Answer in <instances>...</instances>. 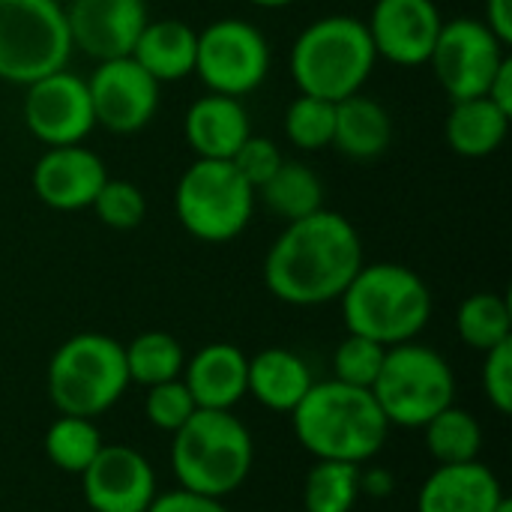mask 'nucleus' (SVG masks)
Masks as SVG:
<instances>
[{
  "mask_svg": "<svg viewBox=\"0 0 512 512\" xmlns=\"http://www.w3.org/2000/svg\"><path fill=\"white\" fill-rule=\"evenodd\" d=\"M366 264L357 228L333 210L294 219L264 255L267 291L300 309L333 303Z\"/></svg>",
  "mask_w": 512,
  "mask_h": 512,
  "instance_id": "f257e3e1",
  "label": "nucleus"
},
{
  "mask_svg": "<svg viewBox=\"0 0 512 512\" xmlns=\"http://www.w3.org/2000/svg\"><path fill=\"white\" fill-rule=\"evenodd\" d=\"M291 423L306 453L351 465L372 462L384 450L393 429L372 390L351 387L336 378L321 384L315 381L303 402L291 411Z\"/></svg>",
  "mask_w": 512,
  "mask_h": 512,
  "instance_id": "f03ea898",
  "label": "nucleus"
},
{
  "mask_svg": "<svg viewBox=\"0 0 512 512\" xmlns=\"http://www.w3.org/2000/svg\"><path fill=\"white\" fill-rule=\"evenodd\" d=\"M348 333L384 348L414 342L432 318V291L405 264H363L339 297Z\"/></svg>",
  "mask_w": 512,
  "mask_h": 512,
  "instance_id": "7ed1b4c3",
  "label": "nucleus"
},
{
  "mask_svg": "<svg viewBox=\"0 0 512 512\" xmlns=\"http://www.w3.org/2000/svg\"><path fill=\"white\" fill-rule=\"evenodd\" d=\"M378 63L366 21L354 15H324L300 30L288 69L300 93L342 102L363 93Z\"/></svg>",
  "mask_w": 512,
  "mask_h": 512,
  "instance_id": "20e7f679",
  "label": "nucleus"
},
{
  "mask_svg": "<svg viewBox=\"0 0 512 512\" xmlns=\"http://www.w3.org/2000/svg\"><path fill=\"white\" fill-rule=\"evenodd\" d=\"M252 432L234 411H195L171 441V471L177 486L225 501L252 474Z\"/></svg>",
  "mask_w": 512,
  "mask_h": 512,
  "instance_id": "39448f33",
  "label": "nucleus"
},
{
  "mask_svg": "<svg viewBox=\"0 0 512 512\" xmlns=\"http://www.w3.org/2000/svg\"><path fill=\"white\" fill-rule=\"evenodd\" d=\"M45 384L57 414L96 420L129 390L123 345L105 333H78L51 354Z\"/></svg>",
  "mask_w": 512,
  "mask_h": 512,
  "instance_id": "423d86ee",
  "label": "nucleus"
},
{
  "mask_svg": "<svg viewBox=\"0 0 512 512\" xmlns=\"http://www.w3.org/2000/svg\"><path fill=\"white\" fill-rule=\"evenodd\" d=\"M255 201V189L225 159H195L174 189L177 222L210 246L237 240L255 216Z\"/></svg>",
  "mask_w": 512,
  "mask_h": 512,
  "instance_id": "0eeeda50",
  "label": "nucleus"
},
{
  "mask_svg": "<svg viewBox=\"0 0 512 512\" xmlns=\"http://www.w3.org/2000/svg\"><path fill=\"white\" fill-rule=\"evenodd\" d=\"M372 396L396 429H423L435 414L456 402V375L435 348L402 342L387 348Z\"/></svg>",
  "mask_w": 512,
  "mask_h": 512,
  "instance_id": "6e6552de",
  "label": "nucleus"
},
{
  "mask_svg": "<svg viewBox=\"0 0 512 512\" xmlns=\"http://www.w3.org/2000/svg\"><path fill=\"white\" fill-rule=\"evenodd\" d=\"M72 51L60 0H0V81L27 87L66 69Z\"/></svg>",
  "mask_w": 512,
  "mask_h": 512,
  "instance_id": "1a4fd4ad",
  "label": "nucleus"
},
{
  "mask_svg": "<svg viewBox=\"0 0 512 512\" xmlns=\"http://www.w3.org/2000/svg\"><path fill=\"white\" fill-rule=\"evenodd\" d=\"M195 75L207 93L243 99L270 75V42L246 18H216L198 30Z\"/></svg>",
  "mask_w": 512,
  "mask_h": 512,
  "instance_id": "9d476101",
  "label": "nucleus"
},
{
  "mask_svg": "<svg viewBox=\"0 0 512 512\" xmlns=\"http://www.w3.org/2000/svg\"><path fill=\"white\" fill-rule=\"evenodd\" d=\"M504 57L507 45L486 27L483 18H453L441 24L429 66L441 90L459 102L486 96Z\"/></svg>",
  "mask_w": 512,
  "mask_h": 512,
  "instance_id": "9b49d317",
  "label": "nucleus"
},
{
  "mask_svg": "<svg viewBox=\"0 0 512 512\" xmlns=\"http://www.w3.org/2000/svg\"><path fill=\"white\" fill-rule=\"evenodd\" d=\"M21 117L27 132L45 147L84 144V138L96 129L87 78L66 66L27 84Z\"/></svg>",
  "mask_w": 512,
  "mask_h": 512,
  "instance_id": "f8f14e48",
  "label": "nucleus"
},
{
  "mask_svg": "<svg viewBox=\"0 0 512 512\" xmlns=\"http://www.w3.org/2000/svg\"><path fill=\"white\" fill-rule=\"evenodd\" d=\"M159 81L132 57L99 60L87 78L96 126L114 135H135L153 123L159 111Z\"/></svg>",
  "mask_w": 512,
  "mask_h": 512,
  "instance_id": "ddd939ff",
  "label": "nucleus"
},
{
  "mask_svg": "<svg viewBox=\"0 0 512 512\" xmlns=\"http://www.w3.org/2000/svg\"><path fill=\"white\" fill-rule=\"evenodd\" d=\"M435 0H375L366 30L378 60L396 66H426L441 33Z\"/></svg>",
  "mask_w": 512,
  "mask_h": 512,
  "instance_id": "4468645a",
  "label": "nucleus"
},
{
  "mask_svg": "<svg viewBox=\"0 0 512 512\" xmlns=\"http://www.w3.org/2000/svg\"><path fill=\"white\" fill-rule=\"evenodd\" d=\"M90 512H147L156 498V471L144 453L126 444H105L81 474Z\"/></svg>",
  "mask_w": 512,
  "mask_h": 512,
  "instance_id": "2eb2a0df",
  "label": "nucleus"
},
{
  "mask_svg": "<svg viewBox=\"0 0 512 512\" xmlns=\"http://www.w3.org/2000/svg\"><path fill=\"white\" fill-rule=\"evenodd\" d=\"M63 12L72 48L96 63L129 57L135 39L150 21L144 0H66Z\"/></svg>",
  "mask_w": 512,
  "mask_h": 512,
  "instance_id": "dca6fc26",
  "label": "nucleus"
},
{
  "mask_svg": "<svg viewBox=\"0 0 512 512\" xmlns=\"http://www.w3.org/2000/svg\"><path fill=\"white\" fill-rule=\"evenodd\" d=\"M108 168L99 153L84 144L45 147L36 159L30 183L36 198L60 213H75L93 204L96 192L105 186Z\"/></svg>",
  "mask_w": 512,
  "mask_h": 512,
  "instance_id": "f3484780",
  "label": "nucleus"
},
{
  "mask_svg": "<svg viewBox=\"0 0 512 512\" xmlns=\"http://www.w3.org/2000/svg\"><path fill=\"white\" fill-rule=\"evenodd\" d=\"M180 378L201 411H234L246 399L249 357L237 345L210 342L186 360Z\"/></svg>",
  "mask_w": 512,
  "mask_h": 512,
  "instance_id": "a211bd4d",
  "label": "nucleus"
},
{
  "mask_svg": "<svg viewBox=\"0 0 512 512\" xmlns=\"http://www.w3.org/2000/svg\"><path fill=\"white\" fill-rule=\"evenodd\" d=\"M252 135V120L243 99L207 93L186 108L183 138L195 159H225L231 162L240 144Z\"/></svg>",
  "mask_w": 512,
  "mask_h": 512,
  "instance_id": "6ab92c4d",
  "label": "nucleus"
},
{
  "mask_svg": "<svg viewBox=\"0 0 512 512\" xmlns=\"http://www.w3.org/2000/svg\"><path fill=\"white\" fill-rule=\"evenodd\" d=\"M501 498L504 486L498 474L480 459L438 465L417 495V512H495Z\"/></svg>",
  "mask_w": 512,
  "mask_h": 512,
  "instance_id": "aec40b11",
  "label": "nucleus"
},
{
  "mask_svg": "<svg viewBox=\"0 0 512 512\" xmlns=\"http://www.w3.org/2000/svg\"><path fill=\"white\" fill-rule=\"evenodd\" d=\"M315 384L309 363L291 348H264L249 357L246 396L276 414H291Z\"/></svg>",
  "mask_w": 512,
  "mask_h": 512,
  "instance_id": "412c9836",
  "label": "nucleus"
},
{
  "mask_svg": "<svg viewBox=\"0 0 512 512\" xmlns=\"http://www.w3.org/2000/svg\"><path fill=\"white\" fill-rule=\"evenodd\" d=\"M195 51H198V30L189 21L156 18L144 24L129 57L159 84H168L195 75Z\"/></svg>",
  "mask_w": 512,
  "mask_h": 512,
  "instance_id": "4be33fe9",
  "label": "nucleus"
},
{
  "mask_svg": "<svg viewBox=\"0 0 512 512\" xmlns=\"http://www.w3.org/2000/svg\"><path fill=\"white\" fill-rule=\"evenodd\" d=\"M393 144V117L390 111L363 93H354L336 102L333 147L357 162H372L384 156Z\"/></svg>",
  "mask_w": 512,
  "mask_h": 512,
  "instance_id": "5701e85b",
  "label": "nucleus"
},
{
  "mask_svg": "<svg viewBox=\"0 0 512 512\" xmlns=\"http://www.w3.org/2000/svg\"><path fill=\"white\" fill-rule=\"evenodd\" d=\"M447 144L465 159H486L498 153L510 135V114L501 111L489 96L459 99L447 114Z\"/></svg>",
  "mask_w": 512,
  "mask_h": 512,
  "instance_id": "b1692460",
  "label": "nucleus"
},
{
  "mask_svg": "<svg viewBox=\"0 0 512 512\" xmlns=\"http://www.w3.org/2000/svg\"><path fill=\"white\" fill-rule=\"evenodd\" d=\"M255 198H261V204L279 219L294 222L324 207V183L306 162L285 159L276 174L255 189Z\"/></svg>",
  "mask_w": 512,
  "mask_h": 512,
  "instance_id": "393cba45",
  "label": "nucleus"
},
{
  "mask_svg": "<svg viewBox=\"0 0 512 512\" xmlns=\"http://www.w3.org/2000/svg\"><path fill=\"white\" fill-rule=\"evenodd\" d=\"M123 354H126L129 384H141V387L177 381L186 366L183 345L177 342V336L165 330L138 333L129 345H123Z\"/></svg>",
  "mask_w": 512,
  "mask_h": 512,
  "instance_id": "a878e982",
  "label": "nucleus"
},
{
  "mask_svg": "<svg viewBox=\"0 0 512 512\" xmlns=\"http://www.w3.org/2000/svg\"><path fill=\"white\" fill-rule=\"evenodd\" d=\"M426 450L435 459V465H462L477 462L483 450V426L480 420L465 408H444L435 414L426 426Z\"/></svg>",
  "mask_w": 512,
  "mask_h": 512,
  "instance_id": "bb28decb",
  "label": "nucleus"
},
{
  "mask_svg": "<svg viewBox=\"0 0 512 512\" xmlns=\"http://www.w3.org/2000/svg\"><path fill=\"white\" fill-rule=\"evenodd\" d=\"M456 333L468 348H474L480 354L512 339L510 300L498 291L471 294L456 309Z\"/></svg>",
  "mask_w": 512,
  "mask_h": 512,
  "instance_id": "cd10ccee",
  "label": "nucleus"
},
{
  "mask_svg": "<svg viewBox=\"0 0 512 512\" xmlns=\"http://www.w3.org/2000/svg\"><path fill=\"white\" fill-rule=\"evenodd\" d=\"M45 456L48 462L72 477H81L90 462L99 456V450L105 447L102 432L93 420L87 417H72V414H60L48 432H45Z\"/></svg>",
  "mask_w": 512,
  "mask_h": 512,
  "instance_id": "c85d7f7f",
  "label": "nucleus"
},
{
  "mask_svg": "<svg viewBox=\"0 0 512 512\" xmlns=\"http://www.w3.org/2000/svg\"><path fill=\"white\" fill-rule=\"evenodd\" d=\"M363 465L315 459L303 483V510L306 512H351L357 507Z\"/></svg>",
  "mask_w": 512,
  "mask_h": 512,
  "instance_id": "c756f323",
  "label": "nucleus"
},
{
  "mask_svg": "<svg viewBox=\"0 0 512 512\" xmlns=\"http://www.w3.org/2000/svg\"><path fill=\"white\" fill-rule=\"evenodd\" d=\"M285 138L306 153H318L333 147V126H336V102L300 93L285 108Z\"/></svg>",
  "mask_w": 512,
  "mask_h": 512,
  "instance_id": "7c9ffc66",
  "label": "nucleus"
},
{
  "mask_svg": "<svg viewBox=\"0 0 512 512\" xmlns=\"http://www.w3.org/2000/svg\"><path fill=\"white\" fill-rule=\"evenodd\" d=\"M384 357H387L384 345H378L366 336L348 333L333 351V378L342 384H351V387L372 390V384L384 366Z\"/></svg>",
  "mask_w": 512,
  "mask_h": 512,
  "instance_id": "2f4dec72",
  "label": "nucleus"
},
{
  "mask_svg": "<svg viewBox=\"0 0 512 512\" xmlns=\"http://www.w3.org/2000/svg\"><path fill=\"white\" fill-rule=\"evenodd\" d=\"M90 210L96 213V219L114 231H132L144 222L147 216V198L144 192L129 183V180H105V186L96 192Z\"/></svg>",
  "mask_w": 512,
  "mask_h": 512,
  "instance_id": "473e14b6",
  "label": "nucleus"
},
{
  "mask_svg": "<svg viewBox=\"0 0 512 512\" xmlns=\"http://www.w3.org/2000/svg\"><path fill=\"white\" fill-rule=\"evenodd\" d=\"M198 411L189 387L183 384V378L177 381H165L156 387H147L144 396V417L153 429L174 435L180 426H186V420Z\"/></svg>",
  "mask_w": 512,
  "mask_h": 512,
  "instance_id": "72a5a7b5",
  "label": "nucleus"
},
{
  "mask_svg": "<svg viewBox=\"0 0 512 512\" xmlns=\"http://www.w3.org/2000/svg\"><path fill=\"white\" fill-rule=\"evenodd\" d=\"M282 162H285L282 150H279L270 138H264V135H249V138L240 144V150L234 153V159H231V165L240 171V177H243L252 189L264 186V183L276 174V168H279Z\"/></svg>",
  "mask_w": 512,
  "mask_h": 512,
  "instance_id": "f704fd0d",
  "label": "nucleus"
},
{
  "mask_svg": "<svg viewBox=\"0 0 512 512\" xmlns=\"http://www.w3.org/2000/svg\"><path fill=\"white\" fill-rule=\"evenodd\" d=\"M483 393L489 399V405L498 411V414H510L512 411V339L489 348L483 354Z\"/></svg>",
  "mask_w": 512,
  "mask_h": 512,
  "instance_id": "c9c22d12",
  "label": "nucleus"
},
{
  "mask_svg": "<svg viewBox=\"0 0 512 512\" xmlns=\"http://www.w3.org/2000/svg\"><path fill=\"white\" fill-rule=\"evenodd\" d=\"M147 512H231L219 498H207V495H195L186 489H171V492H156L153 504Z\"/></svg>",
  "mask_w": 512,
  "mask_h": 512,
  "instance_id": "e433bc0d",
  "label": "nucleus"
},
{
  "mask_svg": "<svg viewBox=\"0 0 512 512\" xmlns=\"http://www.w3.org/2000/svg\"><path fill=\"white\" fill-rule=\"evenodd\" d=\"M486 27L504 42H512V0H486V15H483Z\"/></svg>",
  "mask_w": 512,
  "mask_h": 512,
  "instance_id": "4c0bfd02",
  "label": "nucleus"
},
{
  "mask_svg": "<svg viewBox=\"0 0 512 512\" xmlns=\"http://www.w3.org/2000/svg\"><path fill=\"white\" fill-rule=\"evenodd\" d=\"M486 96H489L501 111H507V114L512 117V57L510 54H507V57H504V63L498 66V72H495V78H492V84H489Z\"/></svg>",
  "mask_w": 512,
  "mask_h": 512,
  "instance_id": "58836bf2",
  "label": "nucleus"
},
{
  "mask_svg": "<svg viewBox=\"0 0 512 512\" xmlns=\"http://www.w3.org/2000/svg\"><path fill=\"white\" fill-rule=\"evenodd\" d=\"M393 477L384 471V468H369V471H363L360 474V489L363 492H369V495H375V498H384V495H390L393 492Z\"/></svg>",
  "mask_w": 512,
  "mask_h": 512,
  "instance_id": "ea45409f",
  "label": "nucleus"
},
{
  "mask_svg": "<svg viewBox=\"0 0 512 512\" xmlns=\"http://www.w3.org/2000/svg\"><path fill=\"white\" fill-rule=\"evenodd\" d=\"M252 6H258V9H285V6H291L294 0H249Z\"/></svg>",
  "mask_w": 512,
  "mask_h": 512,
  "instance_id": "a19ab883",
  "label": "nucleus"
},
{
  "mask_svg": "<svg viewBox=\"0 0 512 512\" xmlns=\"http://www.w3.org/2000/svg\"><path fill=\"white\" fill-rule=\"evenodd\" d=\"M495 512H512V501H510V498H507V495L501 498V504L495 507Z\"/></svg>",
  "mask_w": 512,
  "mask_h": 512,
  "instance_id": "79ce46f5",
  "label": "nucleus"
}]
</instances>
